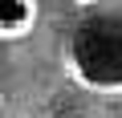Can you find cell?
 Returning a JSON list of instances; mask_svg holds the SVG:
<instances>
[{
  "label": "cell",
  "mask_w": 122,
  "mask_h": 118,
  "mask_svg": "<svg viewBox=\"0 0 122 118\" xmlns=\"http://www.w3.org/2000/svg\"><path fill=\"white\" fill-rule=\"evenodd\" d=\"M69 73L102 94H118L122 90V16H98L86 21L73 41H69Z\"/></svg>",
  "instance_id": "1"
},
{
  "label": "cell",
  "mask_w": 122,
  "mask_h": 118,
  "mask_svg": "<svg viewBox=\"0 0 122 118\" xmlns=\"http://www.w3.org/2000/svg\"><path fill=\"white\" fill-rule=\"evenodd\" d=\"M41 21V0H0V41H25Z\"/></svg>",
  "instance_id": "2"
},
{
  "label": "cell",
  "mask_w": 122,
  "mask_h": 118,
  "mask_svg": "<svg viewBox=\"0 0 122 118\" xmlns=\"http://www.w3.org/2000/svg\"><path fill=\"white\" fill-rule=\"evenodd\" d=\"M73 4H77V8H98L102 0H73Z\"/></svg>",
  "instance_id": "3"
},
{
  "label": "cell",
  "mask_w": 122,
  "mask_h": 118,
  "mask_svg": "<svg viewBox=\"0 0 122 118\" xmlns=\"http://www.w3.org/2000/svg\"><path fill=\"white\" fill-rule=\"evenodd\" d=\"M61 118H73V114H61Z\"/></svg>",
  "instance_id": "4"
}]
</instances>
